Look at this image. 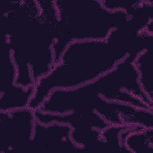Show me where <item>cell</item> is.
Returning <instances> with one entry per match:
<instances>
[{
  "label": "cell",
  "mask_w": 153,
  "mask_h": 153,
  "mask_svg": "<svg viewBox=\"0 0 153 153\" xmlns=\"http://www.w3.org/2000/svg\"><path fill=\"white\" fill-rule=\"evenodd\" d=\"M138 73L140 88L148 99L153 102V57L152 46L139 52L134 60Z\"/></svg>",
  "instance_id": "5"
},
{
  "label": "cell",
  "mask_w": 153,
  "mask_h": 153,
  "mask_svg": "<svg viewBox=\"0 0 153 153\" xmlns=\"http://www.w3.org/2000/svg\"><path fill=\"white\" fill-rule=\"evenodd\" d=\"M152 128L139 127L132 130L124 140L126 150L131 153H148L152 151Z\"/></svg>",
  "instance_id": "6"
},
{
  "label": "cell",
  "mask_w": 153,
  "mask_h": 153,
  "mask_svg": "<svg viewBox=\"0 0 153 153\" xmlns=\"http://www.w3.org/2000/svg\"><path fill=\"white\" fill-rule=\"evenodd\" d=\"M59 16L58 35L53 46L57 63L67 46L75 41L105 40L114 29L128 24L133 15L109 11L101 1H54Z\"/></svg>",
  "instance_id": "3"
},
{
  "label": "cell",
  "mask_w": 153,
  "mask_h": 153,
  "mask_svg": "<svg viewBox=\"0 0 153 153\" xmlns=\"http://www.w3.org/2000/svg\"><path fill=\"white\" fill-rule=\"evenodd\" d=\"M133 54L127 44L111 36L72 42L53 69L38 81L28 107L38 109L55 89L75 88L95 81Z\"/></svg>",
  "instance_id": "2"
},
{
  "label": "cell",
  "mask_w": 153,
  "mask_h": 153,
  "mask_svg": "<svg viewBox=\"0 0 153 153\" xmlns=\"http://www.w3.org/2000/svg\"><path fill=\"white\" fill-rule=\"evenodd\" d=\"M36 119L29 107L10 111H0L1 139L5 152L32 143Z\"/></svg>",
  "instance_id": "4"
},
{
  "label": "cell",
  "mask_w": 153,
  "mask_h": 153,
  "mask_svg": "<svg viewBox=\"0 0 153 153\" xmlns=\"http://www.w3.org/2000/svg\"><path fill=\"white\" fill-rule=\"evenodd\" d=\"M39 15L19 14L5 21V40L16 69V84L35 87L55 65L53 46L59 16L54 2H39Z\"/></svg>",
  "instance_id": "1"
}]
</instances>
